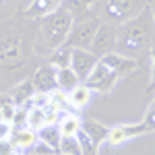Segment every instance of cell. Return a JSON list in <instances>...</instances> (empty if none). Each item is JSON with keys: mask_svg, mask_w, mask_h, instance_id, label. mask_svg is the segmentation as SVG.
<instances>
[{"mask_svg": "<svg viewBox=\"0 0 155 155\" xmlns=\"http://www.w3.org/2000/svg\"><path fill=\"white\" fill-rule=\"evenodd\" d=\"M149 60H151V79H149V85H147V95H153L155 93V44L149 48Z\"/></svg>", "mask_w": 155, "mask_h": 155, "instance_id": "4316f807", "label": "cell"}, {"mask_svg": "<svg viewBox=\"0 0 155 155\" xmlns=\"http://www.w3.org/2000/svg\"><path fill=\"white\" fill-rule=\"evenodd\" d=\"M77 139H79V145H81V155H97V145L87 137V132L83 128L77 132Z\"/></svg>", "mask_w": 155, "mask_h": 155, "instance_id": "484cf974", "label": "cell"}, {"mask_svg": "<svg viewBox=\"0 0 155 155\" xmlns=\"http://www.w3.org/2000/svg\"><path fill=\"white\" fill-rule=\"evenodd\" d=\"M50 104V95L48 93H41V91H35L33 97H31V104L29 106H35V107H46Z\"/></svg>", "mask_w": 155, "mask_h": 155, "instance_id": "f546056e", "label": "cell"}, {"mask_svg": "<svg viewBox=\"0 0 155 155\" xmlns=\"http://www.w3.org/2000/svg\"><path fill=\"white\" fill-rule=\"evenodd\" d=\"M58 155H62V153H58Z\"/></svg>", "mask_w": 155, "mask_h": 155, "instance_id": "d590c367", "label": "cell"}, {"mask_svg": "<svg viewBox=\"0 0 155 155\" xmlns=\"http://www.w3.org/2000/svg\"><path fill=\"white\" fill-rule=\"evenodd\" d=\"M8 93H11L15 106L25 107V106L31 104V97H33V93H35V87H33V83H31V79H23V81H19V83L12 85Z\"/></svg>", "mask_w": 155, "mask_h": 155, "instance_id": "4fadbf2b", "label": "cell"}, {"mask_svg": "<svg viewBox=\"0 0 155 155\" xmlns=\"http://www.w3.org/2000/svg\"><path fill=\"white\" fill-rule=\"evenodd\" d=\"M15 114H17V106L12 101L11 93L8 91H0V120L11 122Z\"/></svg>", "mask_w": 155, "mask_h": 155, "instance_id": "7402d4cb", "label": "cell"}, {"mask_svg": "<svg viewBox=\"0 0 155 155\" xmlns=\"http://www.w3.org/2000/svg\"><path fill=\"white\" fill-rule=\"evenodd\" d=\"M37 141H39L37 130L29 128V126L12 128L11 137H8V143H11L12 149H15V151H19V153H27V151H31V149H33V145H35Z\"/></svg>", "mask_w": 155, "mask_h": 155, "instance_id": "30bf717a", "label": "cell"}, {"mask_svg": "<svg viewBox=\"0 0 155 155\" xmlns=\"http://www.w3.org/2000/svg\"><path fill=\"white\" fill-rule=\"evenodd\" d=\"M37 137H39V141L48 143L50 147H54V149L58 151V147H60V139H62V134H60V130H58V126H56V124H50V126H44L41 130H37Z\"/></svg>", "mask_w": 155, "mask_h": 155, "instance_id": "44dd1931", "label": "cell"}, {"mask_svg": "<svg viewBox=\"0 0 155 155\" xmlns=\"http://www.w3.org/2000/svg\"><path fill=\"white\" fill-rule=\"evenodd\" d=\"M27 107H29V106L17 107V114H15V116H12V120H11L12 128H21V126H27Z\"/></svg>", "mask_w": 155, "mask_h": 155, "instance_id": "83f0119b", "label": "cell"}, {"mask_svg": "<svg viewBox=\"0 0 155 155\" xmlns=\"http://www.w3.org/2000/svg\"><path fill=\"white\" fill-rule=\"evenodd\" d=\"M99 0H62V6L72 15L74 21H83V19H93L95 6Z\"/></svg>", "mask_w": 155, "mask_h": 155, "instance_id": "8fae6325", "label": "cell"}, {"mask_svg": "<svg viewBox=\"0 0 155 155\" xmlns=\"http://www.w3.org/2000/svg\"><path fill=\"white\" fill-rule=\"evenodd\" d=\"M27 126L33 130H41L46 126V116H44V107L29 106L27 107Z\"/></svg>", "mask_w": 155, "mask_h": 155, "instance_id": "603a6c76", "label": "cell"}, {"mask_svg": "<svg viewBox=\"0 0 155 155\" xmlns=\"http://www.w3.org/2000/svg\"><path fill=\"white\" fill-rule=\"evenodd\" d=\"M0 4H2V0H0Z\"/></svg>", "mask_w": 155, "mask_h": 155, "instance_id": "e575fe53", "label": "cell"}, {"mask_svg": "<svg viewBox=\"0 0 155 155\" xmlns=\"http://www.w3.org/2000/svg\"><path fill=\"white\" fill-rule=\"evenodd\" d=\"M58 153H62V155H81V145H79L77 134H74V137H62V139H60Z\"/></svg>", "mask_w": 155, "mask_h": 155, "instance_id": "cb8c5ba5", "label": "cell"}, {"mask_svg": "<svg viewBox=\"0 0 155 155\" xmlns=\"http://www.w3.org/2000/svg\"><path fill=\"white\" fill-rule=\"evenodd\" d=\"M79 83H81V81H79L77 72L72 71L71 66L58 68V72H56V85H58L60 89H64V91L68 93V91H71V89H74Z\"/></svg>", "mask_w": 155, "mask_h": 155, "instance_id": "ac0fdd59", "label": "cell"}, {"mask_svg": "<svg viewBox=\"0 0 155 155\" xmlns=\"http://www.w3.org/2000/svg\"><path fill=\"white\" fill-rule=\"evenodd\" d=\"M37 19L23 12L0 25V85L11 89L15 83L29 79L41 58L35 56Z\"/></svg>", "mask_w": 155, "mask_h": 155, "instance_id": "6da1fadb", "label": "cell"}, {"mask_svg": "<svg viewBox=\"0 0 155 155\" xmlns=\"http://www.w3.org/2000/svg\"><path fill=\"white\" fill-rule=\"evenodd\" d=\"M12 132V124L6 120H0V139H8Z\"/></svg>", "mask_w": 155, "mask_h": 155, "instance_id": "4dcf8cb0", "label": "cell"}, {"mask_svg": "<svg viewBox=\"0 0 155 155\" xmlns=\"http://www.w3.org/2000/svg\"><path fill=\"white\" fill-rule=\"evenodd\" d=\"M15 149H12V145L8 143V139H0V155H11Z\"/></svg>", "mask_w": 155, "mask_h": 155, "instance_id": "1f68e13d", "label": "cell"}, {"mask_svg": "<svg viewBox=\"0 0 155 155\" xmlns=\"http://www.w3.org/2000/svg\"><path fill=\"white\" fill-rule=\"evenodd\" d=\"M50 95V104L48 106H52V107H56L58 112H68V107H72L71 106V99H68V93L64 91V89H60V87H56V89H52L48 93Z\"/></svg>", "mask_w": 155, "mask_h": 155, "instance_id": "ffe728a7", "label": "cell"}, {"mask_svg": "<svg viewBox=\"0 0 155 155\" xmlns=\"http://www.w3.org/2000/svg\"><path fill=\"white\" fill-rule=\"evenodd\" d=\"M155 44V21L149 4L134 19L116 25V52L128 58H137Z\"/></svg>", "mask_w": 155, "mask_h": 155, "instance_id": "7a4b0ae2", "label": "cell"}, {"mask_svg": "<svg viewBox=\"0 0 155 155\" xmlns=\"http://www.w3.org/2000/svg\"><path fill=\"white\" fill-rule=\"evenodd\" d=\"M71 58H72V48L62 44L60 48H56L48 56V62L52 66H56V68H64V66H71Z\"/></svg>", "mask_w": 155, "mask_h": 155, "instance_id": "d6986e66", "label": "cell"}, {"mask_svg": "<svg viewBox=\"0 0 155 155\" xmlns=\"http://www.w3.org/2000/svg\"><path fill=\"white\" fill-rule=\"evenodd\" d=\"M143 132H141V126H139V122L137 124H120V126H112L110 132H107V143L112 145V147H118V145L126 143V141H130L134 137H141Z\"/></svg>", "mask_w": 155, "mask_h": 155, "instance_id": "7c38bea8", "label": "cell"}, {"mask_svg": "<svg viewBox=\"0 0 155 155\" xmlns=\"http://www.w3.org/2000/svg\"><path fill=\"white\" fill-rule=\"evenodd\" d=\"M97 56L91 50H81V48H72V58H71V68L77 72L79 81L85 83L89 72L93 71V66L97 64Z\"/></svg>", "mask_w": 155, "mask_h": 155, "instance_id": "ba28073f", "label": "cell"}, {"mask_svg": "<svg viewBox=\"0 0 155 155\" xmlns=\"http://www.w3.org/2000/svg\"><path fill=\"white\" fill-rule=\"evenodd\" d=\"M120 79H122V77H120L114 68H110L104 60H97V64L93 66V71L89 72V77H87L85 83L91 87V91H97V93H110V91L118 85Z\"/></svg>", "mask_w": 155, "mask_h": 155, "instance_id": "5b68a950", "label": "cell"}, {"mask_svg": "<svg viewBox=\"0 0 155 155\" xmlns=\"http://www.w3.org/2000/svg\"><path fill=\"white\" fill-rule=\"evenodd\" d=\"M147 4H149V0H104L101 12L106 17V23L122 25L134 19Z\"/></svg>", "mask_w": 155, "mask_h": 155, "instance_id": "277c9868", "label": "cell"}, {"mask_svg": "<svg viewBox=\"0 0 155 155\" xmlns=\"http://www.w3.org/2000/svg\"><path fill=\"white\" fill-rule=\"evenodd\" d=\"M81 128L87 132V137H89L97 147L107 141V132H110V128L104 126L101 122H97V120H81Z\"/></svg>", "mask_w": 155, "mask_h": 155, "instance_id": "9a60e30c", "label": "cell"}, {"mask_svg": "<svg viewBox=\"0 0 155 155\" xmlns=\"http://www.w3.org/2000/svg\"><path fill=\"white\" fill-rule=\"evenodd\" d=\"M91 95H93V91H91V87L87 83H79L74 89L68 91V99H71V106L74 107V110L87 107L89 101H91Z\"/></svg>", "mask_w": 155, "mask_h": 155, "instance_id": "2e32d148", "label": "cell"}, {"mask_svg": "<svg viewBox=\"0 0 155 155\" xmlns=\"http://www.w3.org/2000/svg\"><path fill=\"white\" fill-rule=\"evenodd\" d=\"M31 153H37V155H58V151L54 149V147H50L48 143H44V141H37L33 145V149H31Z\"/></svg>", "mask_w": 155, "mask_h": 155, "instance_id": "f1b7e54d", "label": "cell"}, {"mask_svg": "<svg viewBox=\"0 0 155 155\" xmlns=\"http://www.w3.org/2000/svg\"><path fill=\"white\" fill-rule=\"evenodd\" d=\"M72 23H74V19L64 6L37 19V33H35V44H33L37 58H48L56 48L66 44V37L71 33Z\"/></svg>", "mask_w": 155, "mask_h": 155, "instance_id": "3957f363", "label": "cell"}, {"mask_svg": "<svg viewBox=\"0 0 155 155\" xmlns=\"http://www.w3.org/2000/svg\"><path fill=\"white\" fill-rule=\"evenodd\" d=\"M149 8H151V15H153V21H155V0H149Z\"/></svg>", "mask_w": 155, "mask_h": 155, "instance_id": "d6a6232c", "label": "cell"}, {"mask_svg": "<svg viewBox=\"0 0 155 155\" xmlns=\"http://www.w3.org/2000/svg\"><path fill=\"white\" fill-rule=\"evenodd\" d=\"M89 50L95 54L97 58L106 56V54H110V52H116V25L99 23Z\"/></svg>", "mask_w": 155, "mask_h": 155, "instance_id": "52a82bcc", "label": "cell"}, {"mask_svg": "<svg viewBox=\"0 0 155 155\" xmlns=\"http://www.w3.org/2000/svg\"><path fill=\"white\" fill-rule=\"evenodd\" d=\"M139 126H141V132L143 134L155 130V93H153V99H151L149 107H147V112H145V118L139 122Z\"/></svg>", "mask_w": 155, "mask_h": 155, "instance_id": "d4e9b609", "label": "cell"}, {"mask_svg": "<svg viewBox=\"0 0 155 155\" xmlns=\"http://www.w3.org/2000/svg\"><path fill=\"white\" fill-rule=\"evenodd\" d=\"M58 130L62 137H74L77 132L81 130V118L77 116V114H72V112H64L58 120Z\"/></svg>", "mask_w": 155, "mask_h": 155, "instance_id": "e0dca14e", "label": "cell"}, {"mask_svg": "<svg viewBox=\"0 0 155 155\" xmlns=\"http://www.w3.org/2000/svg\"><path fill=\"white\" fill-rule=\"evenodd\" d=\"M25 155H37V153H31V151H27V153H25Z\"/></svg>", "mask_w": 155, "mask_h": 155, "instance_id": "836d02e7", "label": "cell"}, {"mask_svg": "<svg viewBox=\"0 0 155 155\" xmlns=\"http://www.w3.org/2000/svg\"><path fill=\"white\" fill-rule=\"evenodd\" d=\"M99 23H101V21H99L97 17H93V19H83V21H74L72 27H71V33L66 37V46L89 50Z\"/></svg>", "mask_w": 155, "mask_h": 155, "instance_id": "8992f818", "label": "cell"}, {"mask_svg": "<svg viewBox=\"0 0 155 155\" xmlns=\"http://www.w3.org/2000/svg\"><path fill=\"white\" fill-rule=\"evenodd\" d=\"M60 6H62V0H31V4L25 6L21 12L29 19H41L50 12H54L56 8H60Z\"/></svg>", "mask_w": 155, "mask_h": 155, "instance_id": "5bb4252c", "label": "cell"}, {"mask_svg": "<svg viewBox=\"0 0 155 155\" xmlns=\"http://www.w3.org/2000/svg\"><path fill=\"white\" fill-rule=\"evenodd\" d=\"M56 72H58V68L52 66L50 62L39 64L35 71H33V74L29 77L31 83H33V87H35V91L50 93L52 89H56V87H58V85H56Z\"/></svg>", "mask_w": 155, "mask_h": 155, "instance_id": "9c48e42d", "label": "cell"}]
</instances>
